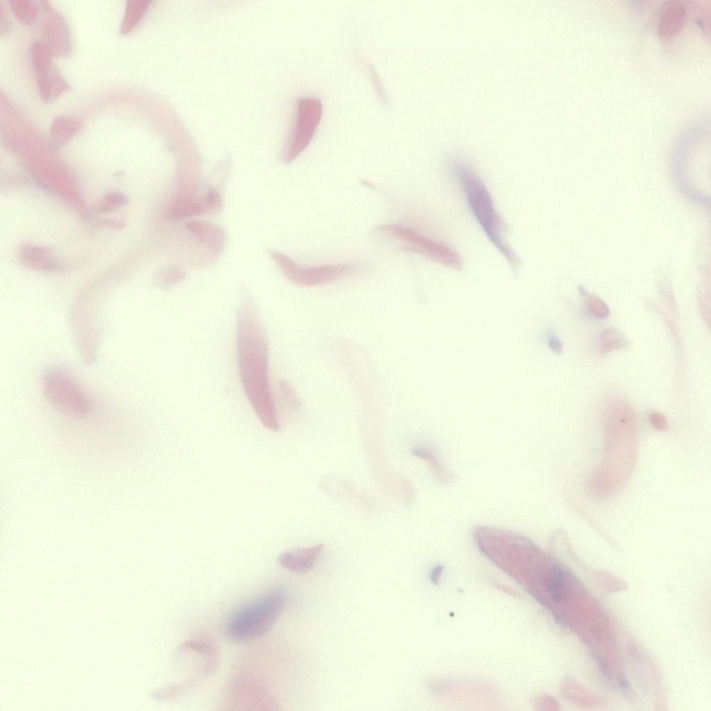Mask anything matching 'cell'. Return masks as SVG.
<instances>
[{
	"label": "cell",
	"instance_id": "484cf974",
	"mask_svg": "<svg viewBox=\"0 0 711 711\" xmlns=\"http://www.w3.org/2000/svg\"><path fill=\"white\" fill-rule=\"evenodd\" d=\"M201 202L205 210L217 212L222 207L221 194L217 189L213 187H210L206 192Z\"/></svg>",
	"mask_w": 711,
	"mask_h": 711
},
{
	"label": "cell",
	"instance_id": "3957f363",
	"mask_svg": "<svg viewBox=\"0 0 711 711\" xmlns=\"http://www.w3.org/2000/svg\"><path fill=\"white\" fill-rule=\"evenodd\" d=\"M286 602L285 590L273 588L249 601L226 620L224 635L233 643H244L267 634L278 620Z\"/></svg>",
	"mask_w": 711,
	"mask_h": 711
},
{
	"label": "cell",
	"instance_id": "7a4b0ae2",
	"mask_svg": "<svg viewBox=\"0 0 711 711\" xmlns=\"http://www.w3.org/2000/svg\"><path fill=\"white\" fill-rule=\"evenodd\" d=\"M449 169L461 185L469 210L483 231L512 269L517 271L520 265L519 257L504 238L505 224L485 185L476 172L461 158L451 159Z\"/></svg>",
	"mask_w": 711,
	"mask_h": 711
},
{
	"label": "cell",
	"instance_id": "ac0fdd59",
	"mask_svg": "<svg viewBox=\"0 0 711 711\" xmlns=\"http://www.w3.org/2000/svg\"><path fill=\"white\" fill-rule=\"evenodd\" d=\"M205 211L202 202L192 197L182 196L172 202L166 210L170 219L189 218Z\"/></svg>",
	"mask_w": 711,
	"mask_h": 711
},
{
	"label": "cell",
	"instance_id": "603a6c76",
	"mask_svg": "<svg viewBox=\"0 0 711 711\" xmlns=\"http://www.w3.org/2000/svg\"><path fill=\"white\" fill-rule=\"evenodd\" d=\"M629 345L624 333L616 328H606L601 334V349L604 353L626 349Z\"/></svg>",
	"mask_w": 711,
	"mask_h": 711
},
{
	"label": "cell",
	"instance_id": "30bf717a",
	"mask_svg": "<svg viewBox=\"0 0 711 711\" xmlns=\"http://www.w3.org/2000/svg\"><path fill=\"white\" fill-rule=\"evenodd\" d=\"M230 696L233 705L240 709H274L275 702L269 693L251 678L237 676L233 678L230 687Z\"/></svg>",
	"mask_w": 711,
	"mask_h": 711
},
{
	"label": "cell",
	"instance_id": "5b68a950",
	"mask_svg": "<svg viewBox=\"0 0 711 711\" xmlns=\"http://www.w3.org/2000/svg\"><path fill=\"white\" fill-rule=\"evenodd\" d=\"M42 393L50 404L74 417H84L92 410V401L76 378L64 367L47 368L41 378Z\"/></svg>",
	"mask_w": 711,
	"mask_h": 711
},
{
	"label": "cell",
	"instance_id": "cb8c5ba5",
	"mask_svg": "<svg viewBox=\"0 0 711 711\" xmlns=\"http://www.w3.org/2000/svg\"><path fill=\"white\" fill-rule=\"evenodd\" d=\"M582 294L591 314L596 318L603 319L608 316L610 311L607 305L599 296L582 290Z\"/></svg>",
	"mask_w": 711,
	"mask_h": 711
},
{
	"label": "cell",
	"instance_id": "44dd1931",
	"mask_svg": "<svg viewBox=\"0 0 711 711\" xmlns=\"http://www.w3.org/2000/svg\"><path fill=\"white\" fill-rule=\"evenodd\" d=\"M37 1L26 0L10 1V8L15 17L21 23L30 25L36 20L40 10Z\"/></svg>",
	"mask_w": 711,
	"mask_h": 711
},
{
	"label": "cell",
	"instance_id": "277c9868",
	"mask_svg": "<svg viewBox=\"0 0 711 711\" xmlns=\"http://www.w3.org/2000/svg\"><path fill=\"white\" fill-rule=\"evenodd\" d=\"M608 437L610 446L607 452V459L599 471L606 469L612 464L609 469L600 478L596 480V489L605 492L612 489L613 485V471L617 460L623 474H627L629 465L634 457L635 442V419L631 406L624 400L615 401L608 411Z\"/></svg>",
	"mask_w": 711,
	"mask_h": 711
},
{
	"label": "cell",
	"instance_id": "f1b7e54d",
	"mask_svg": "<svg viewBox=\"0 0 711 711\" xmlns=\"http://www.w3.org/2000/svg\"><path fill=\"white\" fill-rule=\"evenodd\" d=\"M619 685L624 696L627 699L632 700L633 697L632 687L626 676H621L619 677Z\"/></svg>",
	"mask_w": 711,
	"mask_h": 711
},
{
	"label": "cell",
	"instance_id": "4316f807",
	"mask_svg": "<svg viewBox=\"0 0 711 711\" xmlns=\"http://www.w3.org/2000/svg\"><path fill=\"white\" fill-rule=\"evenodd\" d=\"M279 392L285 405L291 409L296 410L300 406V401L291 385L285 380L279 383Z\"/></svg>",
	"mask_w": 711,
	"mask_h": 711
},
{
	"label": "cell",
	"instance_id": "83f0119b",
	"mask_svg": "<svg viewBox=\"0 0 711 711\" xmlns=\"http://www.w3.org/2000/svg\"><path fill=\"white\" fill-rule=\"evenodd\" d=\"M369 70L376 92L378 94L380 100L383 101L384 103H385L387 101L386 93L385 92V90L383 89L381 81L378 77V74H377L376 69L371 64L369 65Z\"/></svg>",
	"mask_w": 711,
	"mask_h": 711
},
{
	"label": "cell",
	"instance_id": "52a82bcc",
	"mask_svg": "<svg viewBox=\"0 0 711 711\" xmlns=\"http://www.w3.org/2000/svg\"><path fill=\"white\" fill-rule=\"evenodd\" d=\"M267 249L282 274L301 286L310 287L331 283L352 274L357 267L351 263L303 267L281 251L269 247Z\"/></svg>",
	"mask_w": 711,
	"mask_h": 711
},
{
	"label": "cell",
	"instance_id": "4dcf8cb0",
	"mask_svg": "<svg viewBox=\"0 0 711 711\" xmlns=\"http://www.w3.org/2000/svg\"><path fill=\"white\" fill-rule=\"evenodd\" d=\"M549 345L556 353H560L562 351V344L555 335H551L548 339Z\"/></svg>",
	"mask_w": 711,
	"mask_h": 711
},
{
	"label": "cell",
	"instance_id": "1f68e13d",
	"mask_svg": "<svg viewBox=\"0 0 711 711\" xmlns=\"http://www.w3.org/2000/svg\"><path fill=\"white\" fill-rule=\"evenodd\" d=\"M594 658L602 674L605 677L610 678V671L608 667L605 664L604 662L601 660V659L599 658L598 655L594 654Z\"/></svg>",
	"mask_w": 711,
	"mask_h": 711
},
{
	"label": "cell",
	"instance_id": "d6a6232c",
	"mask_svg": "<svg viewBox=\"0 0 711 711\" xmlns=\"http://www.w3.org/2000/svg\"><path fill=\"white\" fill-rule=\"evenodd\" d=\"M442 572L441 567H435L430 573V580L433 583H437Z\"/></svg>",
	"mask_w": 711,
	"mask_h": 711
},
{
	"label": "cell",
	"instance_id": "ffe728a7",
	"mask_svg": "<svg viewBox=\"0 0 711 711\" xmlns=\"http://www.w3.org/2000/svg\"><path fill=\"white\" fill-rule=\"evenodd\" d=\"M187 226L192 234L203 242L219 247L223 242L224 234L219 226L196 221L188 222Z\"/></svg>",
	"mask_w": 711,
	"mask_h": 711
},
{
	"label": "cell",
	"instance_id": "6da1fadb",
	"mask_svg": "<svg viewBox=\"0 0 711 711\" xmlns=\"http://www.w3.org/2000/svg\"><path fill=\"white\" fill-rule=\"evenodd\" d=\"M236 349L240 383L262 424L281 428L269 376V341L261 314L249 292L242 293L236 312Z\"/></svg>",
	"mask_w": 711,
	"mask_h": 711
},
{
	"label": "cell",
	"instance_id": "7402d4cb",
	"mask_svg": "<svg viewBox=\"0 0 711 711\" xmlns=\"http://www.w3.org/2000/svg\"><path fill=\"white\" fill-rule=\"evenodd\" d=\"M185 276V272L179 268L174 266H167L160 269L153 276L152 284L158 289L166 290L175 286Z\"/></svg>",
	"mask_w": 711,
	"mask_h": 711
},
{
	"label": "cell",
	"instance_id": "f546056e",
	"mask_svg": "<svg viewBox=\"0 0 711 711\" xmlns=\"http://www.w3.org/2000/svg\"><path fill=\"white\" fill-rule=\"evenodd\" d=\"M650 421L659 430H664L667 428V421L664 417L659 412H652L650 415Z\"/></svg>",
	"mask_w": 711,
	"mask_h": 711
},
{
	"label": "cell",
	"instance_id": "7c38bea8",
	"mask_svg": "<svg viewBox=\"0 0 711 711\" xmlns=\"http://www.w3.org/2000/svg\"><path fill=\"white\" fill-rule=\"evenodd\" d=\"M324 544H319L307 548H296L282 552L278 557V562L283 568L297 574L310 571L324 549Z\"/></svg>",
	"mask_w": 711,
	"mask_h": 711
},
{
	"label": "cell",
	"instance_id": "e0dca14e",
	"mask_svg": "<svg viewBox=\"0 0 711 711\" xmlns=\"http://www.w3.org/2000/svg\"><path fill=\"white\" fill-rule=\"evenodd\" d=\"M151 1L130 0L126 3L125 12L119 33L126 35L135 28L145 15Z\"/></svg>",
	"mask_w": 711,
	"mask_h": 711
},
{
	"label": "cell",
	"instance_id": "d6986e66",
	"mask_svg": "<svg viewBox=\"0 0 711 711\" xmlns=\"http://www.w3.org/2000/svg\"><path fill=\"white\" fill-rule=\"evenodd\" d=\"M566 572L562 565L553 562L546 573L547 589L555 603H560L563 598Z\"/></svg>",
	"mask_w": 711,
	"mask_h": 711
},
{
	"label": "cell",
	"instance_id": "2e32d148",
	"mask_svg": "<svg viewBox=\"0 0 711 711\" xmlns=\"http://www.w3.org/2000/svg\"><path fill=\"white\" fill-rule=\"evenodd\" d=\"M18 257L24 265L31 269L52 270L58 267L52 253L46 247L23 244L18 249Z\"/></svg>",
	"mask_w": 711,
	"mask_h": 711
},
{
	"label": "cell",
	"instance_id": "9c48e42d",
	"mask_svg": "<svg viewBox=\"0 0 711 711\" xmlns=\"http://www.w3.org/2000/svg\"><path fill=\"white\" fill-rule=\"evenodd\" d=\"M56 54L44 41H35L30 47V58L38 93L45 103H51L70 87L53 63Z\"/></svg>",
	"mask_w": 711,
	"mask_h": 711
},
{
	"label": "cell",
	"instance_id": "8fae6325",
	"mask_svg": "<svg viewBox=\"0 0 711 711\" xmlns=\"http://www.w3.org/2000/svg\"><path fill=\"white\" fill-rule=\"evenodd\" d=\"M42 6L48 15L43 22V34L47 43L56 56H67L70 53L69 31L63 17L49 6L42 1Z\"/></svg>",
	"mask_w": 711,
	"mask_h": 711
},
{
	"label": "cell",
	"instance_id": "d4e9b609",
	"mask_svg": "<svg viewBox=\"0 0 711 711\" xmlns=\"http://www.w3.org/2000/svg\"><path fill=\"white\" fill-rule=\"evenodd\" d=\"M126 203L127 198L124 194L119 192H112L101 199L99 210L102 212H108L119 208Z\"/></svg>",
	"mask_w": 711,
	"mask_h": 711
},
{
	"label": "cell",
	"instance_id": "8992f818",
	"mask_svg": "<svg viewBox=\"0 0 711 711\" xmlns=\"http://www.w3.org/2000/svg\"><path fill=\"white\" fill-rule=\"evenodd\" d=\"M374 233L394 240L406 251L423 255L430 260L453 269L460 270L462 267L460 256L453 249L421 234L409 226L399 224H385L376 227Z\"/></svg>",
	"mask_w": 711,
	"mask_h": 711
},
{
	"label": "cell",
	"instance_id": "4fadbf2b",
	"mask_svg": "<svg viewBox=\"0 0 711 711\" xmlns=\"http://www.w3.org/2000/svg\"><path fill=\"white\" fill-rule=\"evenodd\" d=\"M660 12L658 22V34L660 38L668 40L682 28L685 17V7L681 1L667 2Z\"/></svg>",
	"mask_w": 711,
	"mask_h": 711
},
{
	"label": "cell",
	"instance_id": "ba28073f",
	"mask_svg": "<svg viewBox=\"0 0 711 711\" xmlns=\"http://www.w3.org/2000/svg\"><path fill=\"white\" fill-rule=\"evenodd\" d=\"M322 104L313 97L299 99L296 117L282 153V160L288 163L294 160L311 141L321 118Z\"/></svg>",
	"mask_w": 711,
	"mask_h": 711
},
{
	"label": "cell",
	"instance_id": "5bb4252c",
	"mask_svg": "<svg viewBox=\"0 0 711 711\" xmlns=\"http://www.w3.org/2000/svg\"><path fill=\"white\" fill-rule=\"evenodd\" d=\"M81 120L74 115L56 116L51 121L49 138L56 147H60L68 143L81 129Z\"/></svg>",
	"mask_w": 711,
	"mask_h": 711
},
{
	"label": "cell",
	"instance_id": "9a60e30c",
	"mask_svg": "<svg viewBox=\"0 0 711 711\" xmlns=\"http://www.w3.org/2000/svg\"><path fill=\"white\" fill-rule=\"evenodd\" d=\"M410 453L426 463L433 476L440 484L449 485L456 481L457 474L446 469L435 451L429 446L417 444L412 447Z\"/></svg>",
	"mask_w": 711,
	"mask_h": 711
}]
</instances>
